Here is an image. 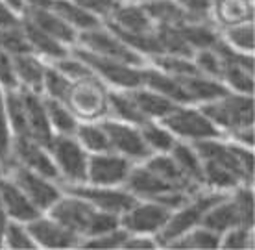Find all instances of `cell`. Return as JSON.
<instances>
[{"instance_id":"obj_38","label":"cell","mask_w":255,"mask_h":250,"mask_svg":"<svg viewBox=\"0 0 255 250\" xmlns=\"http://www.w3.org/2000/svg\"><path fill=\"white\" fill-rule=\"evenodd\" d=\"M148 63L159 71L172 74V76H189V74H204L198 69L194 58L185 56H172V54H159L148 59Z\"/></svg>"},{"instance_id":"obj_43","label":"cell","mask_w":255,"mask_h":250,"mask_svg":"<svg viewBox=\"0 0 255 250\" xmlns=\"http://www.w3.org/2000/svg\"><path fill=\"white\" fill-rule=\"evenodd\" d=\"M0 50L7 52V54H22V52H32L26 33L22 30V22L17 26H9V28H0Z\"/></svg>"},{"instance_id":"obj_49","label":"cell","mask_w":255,"mask_h":250,"mask_svg":"<svg viewBox=\"0 0 255 250\" xmlns=\"http://www.w3.org/2000/svg\"><path fill=\"white\" fill-rule=\"evenodd\" d=\"M74 2L102 20L109 19L115 7L121 4V0H74Z\"/></svg>"},{"instance_id":"obj_26","label":"cell","mask_w":255,"mask_h":250,"mask_svg":"<svg viewBox=\"0 0 255 250\" xmlns=\"http://www.w3.org/2000/svg\"><path fill=\"white\" fill-rule=\"evenodd\" d=\"M22 30L26 33L28 45L32 48V52H35L37 56H41L46 61H54L67 56L70 52V48L63 43H59L58 39H54L52 35H48L46 32H43L39 26H35L30 19L22 17Z\"/></svg>"},{"instance_id":"obj_29","label":"cell","mask_w":255,"mask_h":250,"mask_svg":"<svg viewBox=\"0 0 255 250\" xmlns=\"http://www.w3.org/2000/svg\"><path fill=\"white\" fill-rule=\"evenodd\" d=\"M108 117L122 122L137 124L144 122V117L135 106L133 98L129 95V89H111L108 93Z\"/></svg>"},{"instance_id":"obj_9","label":"cell","mask_w":255,"mask_h":250,"mask_svg":"<svg viewBox=\"0 0 255 250\" xmlns=\"http://www.w3.org/2000/svg\"><path fill=\"white\" fill-rule=\"evenodd\" d=\"M4 174H7L9 178L19 186V189L24 193L28 200L37 208L41 213H46L50 210L54 202L63 195V189L59 186V182L50 180L43 176V174L35 173L28 167L20 165L11 161Z\"/></svg>"},{"instance_id":"obj_25","label":"cell","mask_w":255,"mask_h":250,"mask_svg":"<svg viewBox=\"0 0 255 250\" xmlns=\"http://www.w3.org/2000/svg\"><path fill=\"white\" fill-rule=\"evenodd\" d=\"M13 67H15V74L19 80V87L41 93L46 59L37 56L35 52H22V54L13 56Z\"/></svg>"},{"instance_id":"obj_3","label":"cell","mask_w":255,"mask_h":250,"mask_svg":"<svg viewBox=\"0 0 255 250\" xmlns=\"http://www.w3.org/2000/svg\"><path fill=\"white\" fill-rule=\"evenodd\" d=\"M200 109L215 122V126L222 132L224 137L254 126L255 121L254 95H244L235 91H228L211 102L200 104Z\"/></svg>"},{"instance_id":"obj_52","label":"cell","mask_w":255,"mask_h":250,"mask_svg":"<svg viewBox=\"0 0 255 250\" xmlns=\"http://www.w3.org/2000/svg\"><path fill=\"white\" fill-rule=\"evenodd\" d=\"M22 22V15L7 6L6 2L0 0V28H9Z\"/></svg>"},{"instance_id":"obj_23","label":"cell","mask_w":255,"mask_h":250,"mask_svg":"<svg viewBox=\"0 0 255 250\" xmlns=\"http://www.w3.org/2000/svg\"><path fill=\"white\" fill-rule=\"evenodd\" d=\"M142 85L157 91L159 95L170 98L176 104H192L187 91L183 89V85L179 82V78L166 74V72L152 67L150 63L142 67Z\"/></svg>"},{"instance_id":"obj_46","label":"cell","mask_w":255,"mask_h":250,"mask_svg":"<svg viewBox=\"0 0 255 250\" xmlns=\"http://www.w3.org/2000/svg\"><path fill=\"white\" fill-rule=\"evenodd\" d=\"M192 58H194V61H196L198 69L204 72L205 76L220 80V74H222V59H220V56L217 54L215 48L196 50Z\"/></svg>"},{"instance_id":"obj_12","label":"cell","mask_w":255,"mask_h":250,"mask_svg":"<svg viewBox=\"0 0 255 250\" xmlns=\"http://www.w3.org/2000/svg\"><path fill=\"white\" fill-rule=\"evenodd\" d=\"M170 210L155 200H135L131 208L121 215V226L128 234L157 236L170 217Z\"/></svg>"},{"instance_id":"obj_50","label":"cell","mask_w":255,"mask_h":250,"mask_svg":"<svg viewBox=\"0 0 255 250\" xmlns=\"http://www.w3.org/2000/svg\"><path fill=\"white\" fill-rule=\"evenodd\" d=\"M179 6L183 7L192 19H211V2L213 0H176Z\"/></svg>"},{"instance_id":"obj_15","label":"cell","mask_w":255,"mask_h":250,"mask_svg":"<svg viewBox=\"0 0 255 250\" xmlns=\"http://www.w3.org/2000/svg\"><path fill=\"white\" fill-rule=\"evenodd\" d=\"M11 161L28 167V169L43 174L46 178L59 182V173L54 165V160H52L48 148L32 137H20V135L13 137Z\"/></svg>"},{"instance_id":"obj_16","label":"cell","mask_w":255,"mask_h":250,"mask_svg":"<svg viewBox=\"0 0 255 250\" xmlns=\"http://www.w3.org/2000/svg\"><path fill=\"white\" fill-rule=\"evenodd\" d=\"M26 228L37 245V249H78L80 245V238L76 234L67 230L46 213H41L33 221L26 223Z\"/></svg>"},{"instance_id":"obj_19","label":"cell","mask_w":255,"mask_h":250,"mask_svg":"<svg viewBox=\"0 0 255 250\" xmlns=\"http://www.w3.org/2000/svg\"><path fill=\"white\" fill-rule=\"evenodd\" d=\"M104 24L109 28H115V30L133 33L153 30V22L144 6L137 4V2H126V0H121V4L111 13V17L104 20Z\"/></svg>"},{"instance_id":"obj_42","label":"cell","mask_w":255,"mask_h":250,"mask_svg":"<svg viewBox=\"0 0 255 250\" xmlns=\"http://www.w3.org/2000/svg\"><path fill=\"white\" fill-rule=\"evenodd\" d=\"M11 141L13 134L9 128V121H7L6 96H4V89L0 87V169L2 173L11 163Z\"/></svg>"},{"instance_id":"obj_34","label":"cell","mask_w":255,"mask_h":250,"mask_svg":"<svg viewBox=\"0 0 255 250\" xmlns=\"http://www.w3.org/2000/svg\"><path fill=\"white\" fill-rule=\"evenodd\" d=\"M74 137L82 143V147L85 148L89 154H98V152H108V150H111L108 132L104 128L102 121L78 122Z\"/></svg>"},{"instance_id":"obj_33","label":"cell","mask_w":255,"mask_h":250,"mask_svg":"<svg viewBox=\"0 0 255 250\" xmlns=\"http://www.w3.org/2000/svg\"><path fill=\"white\" fill-rule=\"evenodd\" d=\"M165 249H172V250H213V249H220V234L205 228L204 225L196 226L189 230L187 234L179 236L178 239H174L166 245Z\"/></svg>"},{"instance_id":"obj_45","label":"cell","mask_w":255,"mask_h":250,"mask_svg":"<svg viewBox=\"0 0 255 250\" xmlns=\"http://www.w3.org/2000/svg\"><path fill=\"white\" fill-rule=\"evenodd\" d=\"M220 249L228 250H250L254 249V228L237 226L224 232L220 236Z\"/></svg>"},{"instance_id":"obj_21","label":"cell","mask_w":255,"mask_h":250,"mask_svg":"<svg viewBox=\"0 0 255 250\" xmlns=\"http://www.w3.org/2000/svg\"><path fill=\"white\" fill-rule=\"evenodd\" d=\"M142 163H144L150 171H153V173L157 174L159 178L165 180L166 184H170V186L176 187V189H179V191L192 195V193L204 189V187H200L196 182H192V180L189 178L183 171H181V167L174 161V158L168 154V152H166V154L148 156Z\"/></svg>"},{"instance_id":"obj_48","label":"cell","mask_w":255,"mask_h":250,"mask_svg":"<svg viewBox=\"0 0 255 250\" xmlns=\"http://www.w3.org/2000/svg\"><path fill=\"white\" fill-rule=\"evenodd\" d=\"M0 87L4 91L19 87V80L13 67V56L4 50H0Z\"/></svg>"},{"instance_id":"obj_6","label":"cell","mask_w":255,"mask_h":250,"mask_svg":"<svg viewBox=\"0 0 255 250\" xmlns=\"http://www.w3.org/2000/svg\"><path fill=\"white\" fill-rule=\"evenodd\" d=\"M70 52L82 59L111 89H133L142 85V67L128 65L119 59H111L87 50L80 45L70 46Z\"/></svg>"},{"instance_id":"obj_7","label":"cell","mask_w":255,"mask_h":250,"mask_svg":"<svg viewBox=\"0 0 255 250\" xmlns=\"http://www.w3.org/2000/svg\"><path fill=\"white\" fill-rule=\"evenodd\" d=\"M54 165L59 173V184H83L87 182L89 152L74 135L54 134L48 143Z\"/></svg>"},{"instance_id":"obj_40","label":"cell","mask_w":255,"mask_h":250,"mask_svg":"<svg viewBox=\"0 0 255 250\" xmlns=\"http://www.w3.org/2000/svg\"><path fill=\"white\" fill-rule=\"evenodd\" d=\"M0 249H11V250H32L37 249L35 241L32 239L30 232L26 228L24 223L9 221L2 236V245Z\"/></svg>"},{"instance_id":"obj_36","label":"cell","mask_w":255,"mask_h":250,"mask_svg":"<svg viewBox=\"0 0 255 250\" xmlns=\"http://www.w3.org/2000/svg\"><path fill=\"white\" fill-rule=\"evenodd\" d=\"M43 98H45L46 115H48V122H50L52 126V132L61 135H74L80 121L72 115V111L65 106L63 100L50 98V96H43Z\"/></svg>"},{"instance_id":"obj_55","label":"cell","mask_w":255,"mask_h":250,"mask_svg":"<svg viewBox=\"0 0 255 250\" xmlns=\"http://www.w3.org/2000/svg\"><path fill=\"white\" fill-rule=\"evenodd\" d=\"M126 2H137V4H144L148 0H126Z\"/></svg>"},{"instance_id":"obj_22","label":"cell","mask_w":255,"mask_h":250,"mask_svg":"<svg viewBox=\"0 0 255 250\" xmlns=\"http://www.w3.org/2000/svg\"><path fill=\"white\" fill-rule=\"evenodd\" d=\"M209 17L217 24L218 30L243 24V22H252L254 0H213Z\"/></svg>"},{"instance_id":"obj_54","label":"cell","mask_w":255,"mask_h":250,"mask_svg":"<svg viewBox=\"0 0 255 250\" xmlns=\"http://www.w3.org/2000/svg\"><path fill=\"white\" fill-rule=\"evenodd\" d=\"M2 2H6L7 6L11 7V9H15L17 13H20V15H24V11H26L24 0H2Z\"/></svg>"},{"instance_id":"obj_35","label":"cell","mask_w":255,"mask_h":250,"mask_svg":"<svg viewBox=\"0 0 255 250\" xmlns=\"http://www.w3.org/2000/svg\"><path fill=\"white\" fill-rule=\"evenodd\" d=\"M140 135L148 148L152 150V154H166L170 152L176 145L178 137L166 128L161 121H144L139 124Z\"/></svg>"},{"instance_id":"obj_5","label":"cell","mask_w":255,"mask_h":250,"mask_svg":"<svg viewBox=\"0 0 255 250\" xmlns=\"http://www.w3.org/2000/svg\"><path fill=\"white\" fill-rule=\"evenodd\" d=\"M224 197H226V193L211 191V189H205V187L196 191L194 195H191V199L187 200L185 204H181L170 213V217L166 221V225L163 226V230L155 236L159 247L165 249L170 241L178 239L179 236H183L189 230L202 225L205 213Z\"/></svg>"},{"instance_id":"obj_18","label":"cell","mask_w":255,"mask_h":250,"mask_svg":"<svg viewBox=\"0 0 255 250\" xmlns=\"http://www.w3.org/2000/svg\"><path fill=\"white\" fill-rule=\"evenodd\" d=\"M20 95H22V102H24V113H26V126H28V137H32L35 141L43 143L48 147L50 139L54 137L52 126L48 122L45 108V98L41 93L30 91L26 87H19Z\"/></svg>"},{"instance_id":"obj_28","label":"cell","mask_w":255,"mask_h":250,"mask_svg":"<svg viewBox=\"0 0 255 250\" xmlns=\"http://www.w3.org/2000/svg\"><path fill=\"white\" fill-rule=\"evenodd\" d=\"M179 32L183 35L192 50H204V48H213L220 39V30L211 19L200 20H187L179 24Z\"/></svg>"},{"instance_id":"obj_39","label":"cell","mask_w":255,"mask_h":250,"mask_svg":"<svg viewBox=\"0 0 255 250\" xmlns=\"http://www.w3.org/2000/svg\"><path fill=\"white\" fill-rule=\"evenodd\" d=\"M220 37L224 39L226 45H230L235 50L254 54V45H255L254 20L252 22H243V24L224 28V30H220Z\"/></svg>"},{"instance_id":"obj_44","label":"cell","mask_w":255,"mask_h":250,"mask_svg":"<svg viewBox=\"0 0 255 250\" xmlns=\"http://www.w3.org/2000/svg\"><path fill=\"white\" fill-rule=\"evenodd\" d=\"M128 238V232L119 226L115 230H109L106 234L95 236V238L82 239L78 249H93V250H113V249H122V245Z\"/></svg>"},{"instance_id":"obj_10","label":"cell","mask_w":255,"mask_h":250,"mask_svg":"<svg viewBox=\"0 0 255 250\" xmlns=\"http://www.w3.org/2000/svg\"><path fill=\"white\" fill-rule=\"evenodd\" d=\"M76 45L87 48V50L106 56L111 59H119L128 65H135V67H144L148 65V59L144 56H140L139 52H135L133 48L119 39L115 33L109 30L108 26L102 24L98 28L87 30V32L78 33V43Z\"/></svg>"},{"instance_id":"obj_27","label":"cell","mask_w":255,"mask_h":250,"mask_svg":"<svg viewBox=\"0 0 255 250\" xmlns=\"http://www.w3.org/2000/svg\"><path fill=\"white\" fill-rule=\"evenodd\" d=\"M176 78H179V82L183 85V89L187 91L191 102L196 104V106L211 102V100H215V98H218V96H222L224 93L230 91L220 80L205 76V74H189V76Z\"/></svg>"},{"instance_id":"obj_53","label":"cell","mask_w":255,"mask_h":250,"mask_svg":"<svg viewBox=\"0 0 255 250\" xmlns=\"http://www.w3.org/2000/svg\"><path fill=\"white\" fill-rule=\"evenodd\" d=\"M56 0H24V6L26 9L30 7H41V9H48V7L54 6Z\"/></svg>"},{"instance_id":"obj_14","label":"cell","mask_w":255,"mask_h":250,"mask_svg":"<svg viewBox=\"0 0 255 250\" xmlns=\"http://www.w3.org/2000/svg\"><path fill=\"white\" fill-rule=\"evenodd\" d=\"M135 161L117 154L113 150L89 154L87 163V184L109 187H124Z\"/></svg>"},{"instance_id":"obj_8","label":"cell","mask_w":255,"mask_h":250,"mask_svg":"<svg viewBox=\"0 0 255 250\" xmlns=\"http://www.w3.org/2000/svg\"><path fill=\"white\" fill-rule=\"evenodd\" d=\"M161 122L181 141H204L224 137V134L215 126V122L205 115L196 104H178Z\"/></svg>"},{"instance_id":"obj_51","label":"cell","mask_w":255,"mask_h":250,"mask_svg":"<svg viewBox=\"0 0 255 250\" xmlns=\"http://www.w3.org/2000/svg\"><path fill=\"white\" fill-rule=\"evenodd\" d=\"M124 250H150L159 249V243L153 236H144V234H128L126 241L122 245Z\"/></svg>"},{"instance_id":"obj_2","label":"cell","mask_w":255,"mask_h":250,"mask_svg":"<svg viewBox=\"0 0 255 250\" xmlns=\"http://www.w3.org/2000/svg\"><path fill=\"white\" fill-rule=\"evenodd\" d=\"M202 225L220 236L237 226L254 228V186L244 184L226 193V197L205 213Z\"/></svg>"},{"instance_id":"obj_47","label":"cell","mask_w":255,"mask_h":250,"mask_svg":"<svg viewBox=\"0 0 255 250\" xmlns=\"http://www.w3.org/2000/svg\"><path fill=\"white\" fill-rule=\"evenodd\" d=\"M54 67H58L59 71L63 72L65 76L69 78V80H78V78H83V76H89V74H95V72L91 71L87 65L83 63L82 59L74 56L72 52H69L67 56L59 59H54L50 61Z\"/></svg>"},{"instance_id":"obj_30","label":"cell","mask_w":255,"mask_h":250,"mask_svg":"<svg viewBox=\"0 0 255 250\" xmlns=\"http://www.w3.org/2000/svg\"><path fill=\"white\" fill-rule=\"evenodd\" d=\"M52 9L58 15H61L78 33L87 32V30H93V28H98V26L104 24L102 19H98L91 11L83 9L74 0H56Z\"/></svg>"},{"instance_id":"obj_37","label":"cell","mask_w":255,"mask_h":250,"mask_svg":"<svg viewBox=\"0 0 255 250\" xmlns=\"http://www.w3.org/2000/svg\"><path fill=\"white\" fill-rule=\"evenodd\" d=\"M155 35L159 39V45L163 48V54H172V56H185L192 58L194 50H192L189 43H187L178 26L170 24H155L153 26Z\"/></svg>"},{"instance_id":"obj_13","label":"cell","mask_w":255,"mask_h":250,"mask_svg":"<svg viewBox=\"0 0 255 250\" xmlns=\"http://www.w3.org/2000/svg\"><path fill=\"white\" fill-rule=\"evenodd\" d=\"M102 124L106 132H108L109 147H111L113 152L135 161V163L144 161L148 156H152V150L144 143L137 124L117 121V119H111V117L102 119Z\"/></svg>"},{"instance_id":"obj_1","label":"cell","mask_w":255,"mask_h":250,"mask_svg":"<svg viewBox=\"0 0 255 250\" xmlns=\"http://www.w3.org/2000/svg\"><path fill=\"white\" fill-rule=\"evenodd\" d=\"M52 219H56L59 225L67 230L76 234L80 241L87 238H95L109 230H115L121 226V217L108 212H100L87 200L80 199L76 195L65 193L59 197L54 206L46 212Z\"/></svg>"},{"instance_id":"obj_32","label":"cell","mask_w":255,"mask_h":250,"mask_svg":"<svg viewBox=\"0 0 255 250\" xmlns=\"http://www.w3.org/2000/svg\"><path fill=\"white\" fill-rule=\"evenodd\" d=\"M172 156L174 161L181 167V171L192 180L196 182L200 187H204V169H202V158L196 152L194 145L189 141H181L178 139L176 145L172 147V150L168 152Z\"/></svg>"},{"instance_id":"obj_31","label":"cell","mask_w":255,"mask_h":250,"mask_svg":"<svg viewBox=\"0 0 255 250\" xmlns=\"http://www.w3.org/2000/svg\"><path fill=\"white\" fill-rule=\"evenodd\" d=\"M146 13L150 15L153 26L155 24H170L179 26L187 20H198L192 19L191 15L179 6L176 0H148L142 4Z\"/></svg>"},{"instance_id":"obj_20","label":"cell","mask_w":255,"mask_h":250,"mask_svg":"<svg viewBox=\"0 0 255 250\" xmlns=\"http://www.w3.org/2000/svg\"><path fill=\"white\" fill-rule=\"evenodd\" d=\"M22 17L30 19L33 24L39 26L43 32H46L54 39H58L59 43L67 45L69 48L78 43V32L61 17V15H58V13L54 11L52 7H48V9L30 7V9H26Z\"/></svg>"},{"instance_id":"obj_17","label":"cell","mask_w":255,"mask_h":250,"mask_svg":"<svg viewBox=\"0 0 255 250\" xmlns=\"http://www.w3.org/2000/svg\"><path fill=\"white\" fill-rule=\"evenodd\" d=\"M124 187L137 200H155V202H161L165 197L172 195V193H183L176 189V187H172L170 184H166L165 180L159 178L153 171H150L142 161H139V163H135L131 167Z\"/></svg>"},{"instance_id":"obj_41","label":"cell","mask_w":255,"mask_h":250,"mask_svg":"<svg viewBox=\"0 0 255 250\" xmlns=\"http://www.w3.org/2000/svg\"><path fill=\"white\" fill-rule=\"evenodd\" d=\"M70 85V80L59 71L58 67H54L50 61H46L45 76H43V87H41V95L50 96V98H58L63 100L67 95V89Z\"/></svg>"},{"instance_id":"obj_11","label":"cell","mask_w":255,"mask_h":250,"mask_svg":"<svg viewBox=\"0 0 255 250\" xmlns=\"http://www.w3.org/2000/svg\"><path fill=\"white\" fill-rule=\"evenodd\" d=\"M65 193L76 195L80 199L87 200L91 206H95L100 212H108L121 217L128 208L135 204V197L128 191L126 187H109V186H95V184H59Z\"/></svg>"},{"instance_id":"obj_4","label":"cell","mask_w":255,"mask_h":250,"mask_svg":"<svg viewBox=\"0 0 255 250\" xmlns=\"http://www.w3.org/2000/svg\"><path fill=\"white\" fill-rule=\"evenodd\" d=\"M109 85L96 74L70 80L63 102L78 121H102L108 117Z\"/></svg>"},{"instance_id":"obj_24","label":"cell","mask_w":255,"mask_h":250,"mask_svg":"<svg viewBox=\"0 0 255 250\" xmlns=\"http://www.w3.org/2000/svg\"><path fill=\"white\" fill-rule=\"evenodd\" d=\"M129 95L133 98L137 109L140 111V115L144 117V121H161L178 106L170 98L159 95L157 91L150 89L146 85L129 89Z\"/></svg>"}]
</instances>
